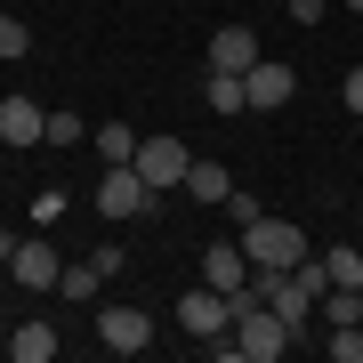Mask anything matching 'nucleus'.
Instances as JSON below:
<instances>
[{
    "instance_id": "nucleus-16",
    "label": "nucleus",
    "mask_w": 363,
    "mask_h": 363,
    "mask_svg": "<svg viewBox=\"0 0 363 363\" xmlns=\"http://www.w3.org/2000/svg\"><path fill=\"white\" fill-rule=\"evenodd\" d=\"M323 274H331V283H347V291H363V250H355V242L323 250Z\"/></svg>"
},
{
    "instance_id": "nucleus-14",
    "label": "nucleus",
    "mask_w": 363,
    "mask_h": 363,
    "mask_svg": "<svg viewBox=\"0 0 363 363\" xmlns=\"http://www.w3.org/2000/svg\"><path fill=\"white\" fill-rule=\"evenodd\" d=\"M178 194H194V202H226V194H234V178H226L218 162H194V169H186V186H178Z\"/></svg>"
},
{
    "instance_id": "nucleus-10",
    "label": "nucleus",
    "mask_w": 363,
    "mask_h": 363,
    "mask_svg": "<svg viewBox=\"0 0 363 363\" xmlns=\"http://www.w3.org/2000/svg\"><path fill=\"white\" fill-rule=\"evenodd\" d=\"M259 65V33L250 25H218L210 33V73H250Z\"/></svg>"
},
{
    "instance_id": "nucleus-6",
    "label": "nucleus",
    "mask_w": 363,
    "mask_h": 363,
    "mask_svg": "<svg viewBox=\"0 0 363 363\" xmlns=\"http://www.w3.org/2000/svg\"><path fill=\"white\" fill-rule=\"evenodd\" d=\"M97 339H105V355H145V347H154V315H145V307H105L97 315Z\"/></svg>"
},
{
    "instance_id": "nucleus-21",
    "label": "nucleus",
    "mask_w": 363,
    "mask_h": 363,
    "mask_svg": "<svg viewBox=\"0 0 363 363\" xmlns=\"http://www.w3.org/2000/svg\"><path fill=\"white\" fill-rule=\"evenodd\" d=\"M226 210H234V234H242V226H259V218H267V202H259V194H242V186H234V194H226Z\"/></svg>"
},
{
    "instance_id": "nucleus-12",
    "label": "nucleus",
    "mask_w": 363,
    "mask_h": 363,
    "mask_svg": "<svg viewBox=\"0 0 363 363\" xmlns=\"http://www.w3.org/2000/svg\"><path fill=\"white\" fill-rule=\"evenodd\" d=\"M202 105H210V113H218V121L250 113V89H242V73H210V81H202Z\"/></svg>"
},
{
    "instance_id": "nucleus-7",
    "label": "nucleus",
    "mask_w": 363,
    "mask_h": 363,
    "mask_svg": "<svg viewBox=\"0 0 363 363\" xmlns=\"http://www.w3.org/2000/svg\"><path fill=\"white\" fill-rule=\"evenodd\" d=\"M105 274H121V250H113V242H97V259H81V267H65V274H57V298L89 307V298L105 291Z\"/></svg>"
},
{
    "instance_id": "nucleus-17",
    "label": "nucleus",
    "mask_w": 363,
    "mask_h": 363,
    "mask_svg": "<svg viewBox=\"0 0 363 363\" xmlns=\"http://www.w3.org/2000/svg\"><path fill=\"white\" fill-rule=\"evenodd\" d=\"M323 355L331 363H363V323H331L323 331Z\"/></svg>"
},
{
    "instance_id": "nucleus-25",
    "label": "nucleus",
    "mask_w": 363,
    "mask_h": 363,
    "mask_svg": "<svg viewBox=\"0 0 363 363\" xmlns=\"http://www.w3.org/2000/svg\"><path fill=\"white\" fill-rule=\"evenodd\" d=\"M0 355H9V323H0Z\"/></svg>"
},
{
    "instance_id": "nucleus-24",
    "label": "nucleus",
    "mask_w": 363,
    "mask_h": 363,
    "mask_svg": "<svg viewBox=\"0 0 363 363\" xmlns=\"http://www.w3.org/2000/svg\"><path fill=\"white\" fill-rule=\"evenodd\" d=\"M9 259H16V234H9V226H0V267H9Z\"/></svg>"
},
{
    "instance_id": "nucleus-11",
    "label": "nucleus",
    "mask_w": 363,
    "mask_h": 363,
    "mask_svg": "<svg viewBox=\"0 0 363 363\" xmlns=\"http://www.w3.org/2000/svg\"><path fill=\"white\" fill-rule=\"evenodd\" d=\"M0 138L9 145H40L49 138V113H40L33 97H0Z\"/></svg>"
},
{
    "instance_id": "nucleus-26",
    "label": "nucleus",
    "mask_w": 363,
    "mask_h": 363,
    "mask_svg": "<svg viewBox=\"0 0 363 363\" xmlns=\"http://www.w3.org/2000/svg\"><path fill=\"white\" fill-rule=\"evenodd\" d=\"M347 9H355V16H363V0H347Z\"/></svg>"
},
{
    "instance_id": "nucleus-8",
    "label": "nucleus",
    "mask_w": 363,
    "mask_h": 363,
    "mask_svg": "<svg viewBox=\"0 0 363 363\" xmlns=\"http://www.w3.org/2000/svg\"><path fill=\"white\" fill-rule=\"evenodd\" d=\"M57 274H65V259L49 250V234H40V242H16V259H9V283H25V291H57Z\"/></svg>"
},
{
    "instance_id": "nucleus-3",
    "label": "nucleus",
    "mask_w": 363,
    "mask_h": 363,
    "mask_svg": "<svg viewBox=\"0 0 363 363\" xmlns=\"http://www.w3.org/2000/svg\"><path fill=\"white\" fill-rule=\"evenodd\" d=\"M169 323H178L186 339H218V331H234V298H226V291H210V283H194L178 307H169Z\"/></svg>"
},
{
    "instance_id": "nucleus-5",
    "label": "nucleus",
    "mask_w": 363,
    "mask_h": 363,
    "mask_svg": "<svg viewBox=\"0 0 363 363\" xmlns=\"http://www.w3.org/2000/svg\"><path fill=\"white\" fill-rule=\"evenodd\" d=\"M145 202H154V186L138 178V162H105V178H97V210L105 218H138Z\"/></svg>"
},
{
    "instance_id": "nucleus-9",
    "label": "nucleus",
    "mask_w": 363,
    "mask_h": 363,
    "mask_svg": "<svg viewBox=\"0 0 363 363\" xmlns=\"http://www.w3.org/2000/svg\"><path fill=\"white\" fill-rule=\"evenodd\" d=\"M242 89H250V113H274V105H291L298 73H291V65H274V57H259V65L242 73Z\"/></svg>"
},
{
    "instance_id": "nucleus-18",
    "label": "nucleus",
    "mask_w": 363,
    "mask_h": 363,
    "mask_svg": "<svg viewBox=\"0 0 363 363\" xmlns=\"http://www.w3.org/2000/svg\"><path fill=\"white\" fill-rule=\"evenodd\" d=\"M25 49H33V25H16V16H0V65H16Z\"/></svg>"
},
{
    "instance_id": "nucleus-20",
    "label": "nucleus",
    "mask_w": 363,
    "mask_h": 363,
    "mask_svg": "<svg viewBox=\"0 0 363 363\" xmlns=\"http://www.w3.org/2000/svg\"><path fill=\"white\" fill-rule=\"evenodd\" d=\"M57 218H65V194H57V186H40V194H33V226H40V234H49Z\"/></svg>"
},
{
    "instance_id": "nucleus-23",
    "label": "nucleus",
    "mask_w": 363,
    "mask_h": 363,
    "mask_svg": "<svg viewBox=\"0 0 363 363\" xmlns=\"http://www.w3.org/2000/svg\"><path fill=\"white\" fill-rule=\"evenodd\" d=\"M339 105H347V113H355V121H363V65H355V73H347V81H339Z\"/></svg>"
},
{
    "instance_id": "nucleus-4",
    "label": "nucleus",
    "mask_w": 363,
    "mask_h": 363,
    "mask_svg": "<svg viewBox=\"0 0 363 363\" xmlns=\"http://www.w3.org/2000/svg\"><path fill=\"white\" fill-rule=\"evenodd\" d=\"M194 154H186V138H138V178L154 186V194H178Z\"/></svg>"
},
{
    "instance_id": "nucleus-15",
    "label": "nucleus",
    "mask_w": 363,
    "mask_h": 363,
    "mask_svg": "<svg viewBox=\"0 0 363 363\" xmlns=\"http://www.w3.org/2000/svg\"><path fill=\"white\" fill-rule=\"evenodd\" d=\"M89 145H97L105 162H138V130H130V121H105V130H89Z\"/></svg>"
},
{
    "instance_id": "nucleus-1",
    "label": "nucleus",
    "mask_w": 363,
    "mask_h": 363,
    "mask_svg": "<svg viewBox=\"0 0 363 363\" xmlns=\"http://www.w3.org/2000/svg\"><path fill=\"white\" fill-rule=\"evenodd\" d=\"M242 250H250V267H298V259H307V234L267 210L259 226H242Z\"/></svg>"
},
{
    "instance_id": "nucleus-2",
    "label": "nucleus",
    "mask_w": 363,
    "mask_h": 363,
    "mask_svg": "<svg viewBox=\"0 0 363 363\" xmlns=\"http://www.w3.org/2000/svg\"><path fill=\"white\" fill-rule=\"evenodd\" d=\"M234 347H242V363H274V355H291V323L274 307H242L234 315Z\"/></svg>"
},
{
    "instance_id": "nucleus-13",
    "label": "nucleus",
    "mask_w": 363,
    "mask_h": 363,
    "mask_svg": "<svg viewBox=\"0 0 363 363\" xmlns=\"http://www.w3.org/2000/svg\"><path fill=\"white\" fill-rule=\"evenodd\" d=\"M9 355L16 363H49L57 355V331L49 323H9Z\"/></svg>"
},
{
    "instance_id": "nucleus-19",
    "label": "nucleus",
    "mask_w": 363,
    "mask_h": 363,
    "mask_svg": "<svg viewBox=\"0 0 363 363\" xmlns=\"http://www.w3.org/2000/svg\"><path fill=\"white\" fill-rule=\"evenodd\" d=\"M49 145H89V121L81 113H49Z\"/></svg>"
},
{
    "instance_id": "nucleus-22",
    "label": "nucleus",
    "mask_w": 363,
    "mask_h": 363,
    "mask_svg": "<svg viewBox=\"0 0 363 363\" xmlns=\"http://www.w3.org/2000/svg\"><path fill=\"white\" fill-rule=\"evenodd\" d=\"M283 9H291V25H323V16H331V0H283Z\"/></svg>"
}]
</instances>
